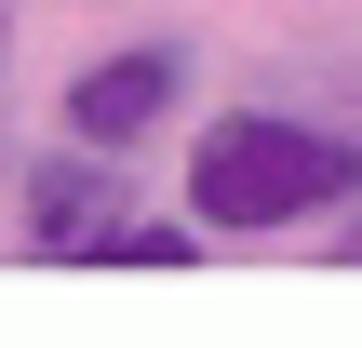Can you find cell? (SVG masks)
I'll use <instances>...</instances> for the list:
<instances>
[{
	"mask_svg": "<svg viewBox=\"0 0 362 348\" xmlns=\"http://www.w3.org/2000/svg\"><path fill=\"white\" fill-rule=\"evenodd\" d=\"M349 188H362V148L322 134V121L242 107V121H215V134L188 148V215H202V228H296V215H322V201H349Z\"/></svg>",
	"mask_w": 362,
	"mask_h": 348,
	"instance_id": "1",
	"label": "cell"
},
{
	"mask_svg": "<svg viewBox=\"0 0 362 348\" xmlns=\"http://www.w3.org/2000/svg\"><path fill=\"white\" fill-rule=\"evenodd\" d=\"M175 80H188V54H175V40H134V54H107V67L67 80V134H81V148H134V134L175 107Z\"/></svg>",
	"mask_w": 362,
	"mask_h": 348,
	"instance_id": "2",
	"label": "cell"
},
{
	"mask_svg": "<svg viewBox=\"0 0 362 348\" xmlns=\"http://www.w3.org/2000/svg\"><path fill=\"white\" fill-rule=\"evenodd\" d=\"M134 215H121V174L107 161H40L27 174V255H107Z\"/></svg>",
	"mask_w": 362,
	"mask_h": 348,
	"instance_id": "3",
	"label": "cell"
},
{
	"mask_svg": "<svg viewBox=\"0 0 362 348\" xmlns=\"http://www.w3.org/2000/svg\"><path fill=\"white\" fill-rule=\"evenodd\" d=\"M107 255H121V268H188V228H121Z\"/></svg>",
	"mask_w": 362,
	"mask_h": 348,
	"instance_id": "4",
	"label": "cell"
},
{
	"mask_svg": "<svg viewBox=\"0 0 362 348\" xmlns=\"http://www.w3.org/2000/svg\"><path fill=\"white\" fill-rule=\"evenodd\" d=\"M0 27H13V0H0Z\"/></svg>",
	"mask_w": 362,
	"mask_h": 348,
	"instance_id": "5",
	"label": "cell"
},
{
	"mask_svg": "<svg viewBox=\"0 0 362 348\" xmlns=\"http://www.w3.org/2000/svg\"><path fill=\"white\" fill-rule=\"evenodd\" d=\"M349 255H362V228H349Z\"/></svg>",
	"mask_w": 362,
	"mask_h": 348,
	"instance_id": "6",
	"label": "cell"
}]
</instances>
